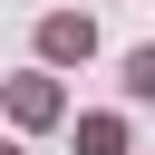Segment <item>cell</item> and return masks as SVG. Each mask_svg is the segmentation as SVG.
<instances>
[{
	"label": "cell",
	"instance_id": "cell-2",
	"mask_svg": "<svg viewBox=\"0 0 155 155\" xmlns=\"http://www.w3.org/2000/svg\"><path fill=\"white\" fill-rule=\"evenodd\" d=\"M58 116H68L58 78H10V126H58Z\"/></svg>",
	"mask_w": 155,
	"mask_h": 155
},
{
	"label": "cell",
	"instance_id": "cell-4",
	"mask_svg": "<svg viewBox=\"0 0 155 155\" xmlns=\"http://www.w3.org/2000/svg\"><path fill=\"white\" fill-rule=\"evenodd\" d=\"M126 97H155V39H145V48H126Z\"/></svg>",
	"mask_w": 155,
	"mask_h": 155
},
{
	"label": "cell",
	"instance_id": "cell-5",
	"mask_svg": "<svg viewBox=\"0 0 155 155\" xmlns=\"http://www.w3.org/2000/svg\"><path fill=\"white\" fill-rule=\"evenodd\" d=\"M0 155H19V145H0Z\"/></svg>",
	"mask_w": 155,
	"mask_h": 155
},
{
	"label": "cell",
	"instance_id": "cell-3",
	"mask_svg": "<svg viewBox=\"0 0 155 155\" xmlns=\"http://www.w3.org/2000/svg\"><path fill=\"white\" fill-rule=\"evenodd\" d=\"M78 155H126V116H78Z\"/></svg>",
	"mask_w": 155,
	"mask_h": 155
},
{
	"label": "cell",
	"instance_id": "cell-1",
	"mask_svg": "<svg viewBox=\"0 0 155 155\" xmlns=\"http://www.w3.org/2000/svg\"><path fill=\"white\" fill-rule=\"evenodd\" d=\"M87 48H97V19H87V10H48V19H39V58H48V68H68V58H87Z\"/></svg>",
	"mask_w": 155,
	"mask_h": 155
}]
</instances>
